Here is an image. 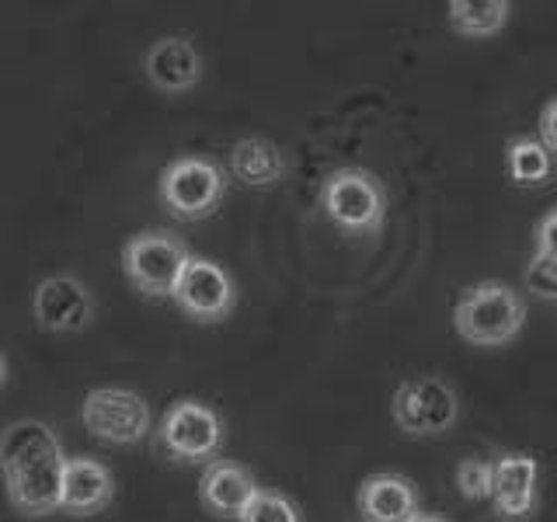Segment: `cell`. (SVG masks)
<instances>
[{
	"label": "cell",
	"mask_w": 557,
	"mask_h": 522,
	"mask_svg": "<svg viewBox=\"0 0 557 522\" xmlns=\"http://www.w3.org/2000/svg\"><path fill=\"white\" fill-rule=\"evenodd\" d=\"M174 307L196 324H220L237 307V283L220 261L191 254L182 272V283L174 289Z\"/></svg>",
	"instance_id": "8"
},
{
	"label": "cell",
	"mask_w": 557,
	"mask_h": 522,
	"mask_svg": "<svg viewBox=\"0 0 557 522\" xmlns=\"http://www.w3.org/2000/svg\"><path fill=\"white\" fill-rule=\"evenodd\" d=\"M391 418L408 439H435L446 435L460 418L457 390L440 376L405 380L391 397Z\"/></svg>",
	"instance_id": "6"
},
{
	"label": "cell",
	"mask_w": 557,
	"mask_h": 522,
	"mask_svg": "<svg viewBox=\"0 0 557 522\" xmlns=\"http://www.w3.org/2000/svg\"><path fill=\"white\" fill-rule=\"evenodd\" d=\"M144 70H147V77L157 91L185 95L202 80V57L185 35H168V39H157L147 49Z\"/></svg>",
	"instance_id": "14"
},
{
	"label": "cell",
	"mask_w": 557,
	"mask_h": 522,
	"mask_svg": "<svg viewBox=\"0 0 557 522\" xmlns=\"http://www.w3.org/2000/svg\"><path fill=\"white\" fill-rule=\"evenodd\" d=\"M188 258V244L168 231H144L122 244V272L147 300H174Z\"/></svg>",
	"instance_id": "3"
},
{
	"label": "cell",
	"mask_w": 557,
	"mask_h": 522,
	"mask_svg": "<svg viewBox=\"0 0 557 522\" xmlns=\"http://www.w3.org/2000/svg\"><path fill=\"white\" fill-rule=\"evenodd\" d=\"M457 487L467 501H492L495 495V460L467 457L457 463Z\"/></svg>",
	"instance_id": "21"
},
{
	"label": "cell",
	"mask_w": 557,
	"mask_h": 522,
	"mask_svg": "<svg viewBox=\"0 0 557 522\" xmlns=\"http://www.w3.org/2000/svg\"><path fill=\"white\" fill-rule=\"evenodd\" d=\"M8 383V359H4V352H0V387Z\"/></svg>",
	"instance_id": "26"
},
{
	"label": "cell",
	"mask_w": 557,
	"mask_h": 522,
	"mask_svg": "<svg viewBox=\"0 0 557 522\" xmlns=\"http://www.w3.org/2000/svg\"><path fill=\"white\" fill-rule=\"evenodd\" d=\"M522 283H527V289L536 296V300L557 303V258L533 251L527 272H522Z\"/></svg>",
	"instance_id": "22"
},
{
	"label": "cell",
	"mask_w": 557,
	"mask_h": 522,
	"mask_svg": "<svg viewBox=\"0 0 557 522\" xmlns=\"http://www.w3.org/2000/svg\"><path fill=\"white\" fill-rule=\"evenodd\" d=\"M512 17L509 0H453L449 4V25L453 32L470 35V39H487L498 35Z\"/></svg>",
	"instance_id": "19"
},
{
	"label": "cell",
	"mask_w": 557,
	"mask_h": 522,
	"mask_svg": "<svg viewBox=\"0 0 557 522\" xmlns=\"http://www.w3.org/2000/svg\"><path fill=\"white\" fill-rule=\"evenodd\" d=\"M258 495V481L244 463L237 460H213L202 470L199 481V501L209 515L216 519H240L251 498Z\"/></svg>",
	"instance_id": "13"
},
{
	"label": "cell",
	"mask_w": 557,
	"mask_h": 522,
	"mask_svg": "<svg viewBox=\"0 0 557 522\" xmlns=\"http://www.w3.org/2000/svg\"><path fill=\"white\" fill-rule=\"evenodd\" d=\"M84 428L101 443L133 446L144 443L153 428L150 405L136 390L126 387H95L81 405Z\"/></svg>",
	"instance_id": "7"
},
{
	"label": "cell",
	"mask_w": 557,
	"mask_h": 522,
	"mask_svg": "<svg viewBox=\"0 0 557 522\" xmlns=\"http://www.w3.org/2000/svg\"><path fill=\"white\" fill-rule=\"evenodd\" d=\"M223 418L206 400L182 397L164 411L161 428H157V443L178 463H213L223 449Z\"/></svg>",
	"instance_id": "5"
},
{
	"label": "cell",
	"mask_w": 557,
	"mask_h": 522,
	"mask_svg": "<svg viewBox=\"0 0 557 522\" xmlns=\"http://www.w3.org/2000/svg\"><path fill=\"white\" fill-rule=\"evenodd\" d=\"M32 318L49 335H74L95 321V293L77 275H49L32 293Z\"/></svg>",
	"instance_id": "9"
},
{
	"label": "cell",
	"mask_w": 557,
	"mask_h": 522,
	"mask_svg": "<svg viewBox=\"0 0 557 522\" xmlns=\"http://www.w3.org/2000/svg\"><path fill=\"white\" fill-rule=\"evenodd\" d=\"M527 324V300L502 278H484L460 293L453 307V327L457 335L478 348H502L519 338Z\"/></svg>",
	"instance_id": "1"
},
{
	"label": "cell",
	"mask_w": 557,
	"mask_h": 522,
	"mask_svg": "<svg viewBox=\"0 0 557 522\" xmlns=\"http://www.w3.org/2000/svg\"><path fill=\"white\" fill-rule=\"evenodd\" d=\"M112 498H115V477L109 467L91 457H66L60 512L77 519L98 515L109 509Z\"/></svg>",
	"instance_id": "15"
},
{
	"label": "cell",
	"mask_w": 557,
	"mask_h": 522,
	"mask_svg": "<svg viewBox=\"0 0 557 522\" xmlns=\"http://www.w3.org/2000/svg\"><path fill=\"white\" fill-rule=\"evenodd\" d=\"M63 470H66V457L63 452H52V457H39V460H32L25 467L11 470V474H4L14 512L25 519H42V515L60 512Z\"/></svg>",
	"instance_id": "10"
},
{
	"label": "cell",
	"mask_w": 557,
	"mask_h": 522,
	"mask_svg": "<svg viewBox=\"0 0 557 522\" xmlns=\"http://www.w3.org/2000/svg\"><path fill=\"white\" fill-rule=\"evenodd\" d=\"M533 240H536V254L557 258V206L540 216L536 231H533Z\"/></svg>",
	"instance_id": "23"
},
{
	"label": "cell",
	"mask_w": 557,
	"mask_h": 522,
	"mask_svg": "<svg viewBox=\"0 0 557 522\" xmlns=\"http://www.w3.org/2000/svg\"><path fill=\"white\" fill-rule=\"evenodd\" d=\"M237 522H304V512L289 495L272 492V487H258V495L240 512Z\"/></svg>",
	"instance_id": "20"
},
{
	"label": "cell",
	"mask_w": 557,
	"mask_h": 522,
	"mask_svg": "<svg viewBox=\"0 0 557 522\" xmlns=\"http://www.w3.org/2000/svg\"><path fill=\"white\" fill-rule=\"evenodd\" d=\"M540 139L547 144V150L557 157V98H550L547 104H544V112H540V133H536Z\"/></svg>",
	"instance_id": "24"
},
{
	"label": "cell",
	"mask_w": 557,
	"mask_h": 522,
	"mask_svg": "<svg viewBox=\"0 0 557 522\" xmlns=\"http://www.w3.org/2000/svg\"><path fill=\"white\" fill-rule=\"evenodd\" d=\"M411 522H449V519H443V515H435V512H425V509H422Z\"/></svg>",
	"instance_id": "25"
},
{
	"label": "cell",
	"mask_w": 557,
	"mask_h": 522,
	"mask_svg": "<svg viewBox=\"0 0 557 522\" xmlns=\"http://www.w3.org/2000/svg\"><path fill=\"white\" fill-rule=\"evenodd\" d=\"M52 452H63L57 432L39 418H17L0 432V474H11V470L39 457H52Z\"/></svg>",
	"instance_id": "17"
},
{
	"label": "cell",
	"mask_w": 557,
	"mask_h": 522,
	"mask_svg": "<svg viewBox=\"0 0 557 522\" xmlns=\"http://www.w3.org/2000/svg\"><path fill=\"white\" fill-rule=\"evenodd\" d=\"M318 202L324 216L345 234H380L387 223V188L366 167H335L324 174Z\"/></svg>",
	"instance_id": "2"
},
{
	"label": "cell",
	"mask_w": 557,
	"mask_h": 522,
	"mask_svg": "<svg viewBox=\"0 0 557 522\" xmlns=\"http://www.w3.org/2000/svg\"><path fill=\"white\" fill-rule=\"evenodd\" d=\"M226 171L231 178L240 182L244 188H272L286 178V153L278 150V144L265 136H244L231 147V157H226Z\"/></svg>",
	"instance_id": "16"
},
{
	"label": "cell",
	"mask_w": 557,
	"mask_h": 522,
	"mask_svg": "<svg viewBox=\"0 0 557 522\" xmlns=\"http://www.w3.org/2000/svg\"><path fill=\"white\" fill-rule=\"evenodd\" d=\"M505 171L516 188H544L554 182V153L533 133L512 136L505 144Z\"/></svg>",
	"instance_id": "18"
},
{
	"label": "cell",
	"mask_w": 557,
	"mask_h": 522,
	"mask_svg": "<svg viewBox=\"0 0 557 522\" xmlns=\"http://www.w3.org/2000/svg\"><path fill=\"white\" fill-rule=\"evenodd\" d=\"M356 512L362 522H411L422 512V495L411 477L380 470L370 474L356 492Z\"/></svg>",
	"instance_id": "12"
},
{
	"label": "cell",
	"mask_w": 557,
	"mask_h": 522,
	"mask_svg": "<svg viewBox=\"0 0 557 522\" xmlns=\"http://www.w3.org/2000/svg\"><path fill=\"white\" fill-rule=\"evenodd\" d=\"M540 463L533 452H498L495 457V515L502 522H530L536 515Z\"/></svg>",
	"instance_id": "11"
},
{
	"label": "cell",
	"mask_w": 557,
	"mask_h": 522,
	"mask_svg": "<svg viewBox=\"0 0 557 522\" xmlns=\"http://www.w3.org/2000/svg\"><path fill=\"white\" fill-rule=\"evenodd\" d=\"M226 182L231 178L213 157H178L157 178V196L174 220L199 223L223 206Z\"/></svg>",
	"instance_id": "4"
}]
</instances>
